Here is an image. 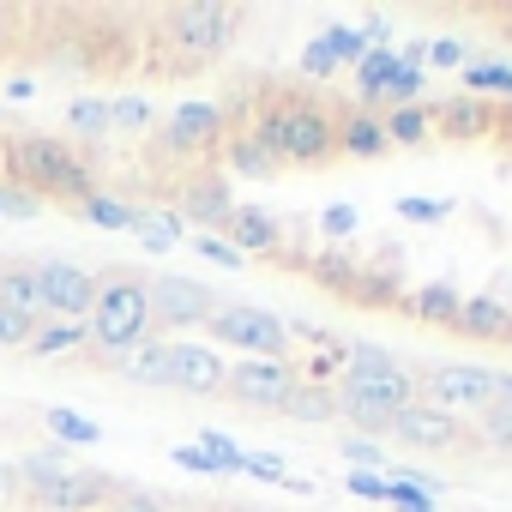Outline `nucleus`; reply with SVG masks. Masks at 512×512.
Listing matches in <instances>:
<instances>
[{"mask_svg": "<svg viewBox=\"0 0 512 512\" xmlns=\"http://www.w3.org/2000/svg\"><path fill=\"white\" fill-rule=\"evenodd\" d=\"M0 181L37 193L43 205H67V211L97 193L91 163L67 139H49V133H7L0 139Z\"/></svg>", "mask_w": 512, "mask_h": 512, "instance_id": "1", "label": "nucleus"}, {"mask_svg": "<svg viewBox=\"0 0 512 512\" xmlns=\"http://www.w3.org/2000/svg\"><path fill=\"white\" fill-rule=\"evenodd\" d=\"M247 127L260 133V145L278 157V169H284V163H296V169H320V163L338 157V115H332L326 103L302 97V91L272 97L266 115H260V121H247Z\"/></svg>", "mask_w": 512, "mask_h": 512, "instance_id": "2", "label": "nucleus"}, {"mask_svg": "<svg viewBox=\"0 0 512 512\" xmlns=\"http://www.w3.org/2000/svg\"><path fill=\"white\" fill-rule=\"evenodd\" d=\"M85 332H91V344L103 350V356H133L157 326H151V296H145V278H133V272H109V278H97V302H91V314H85Z\"/></svg>", "mask_w": 512, "mask_h": 512, "instance_id": "3", "label": "nucleus"}, {"mask_svg": "<svg viewBox=\"0 0 512 512\" xmlns=\"http://www.w3.org/2000/svg\"><path fill=\"white\" fill-rule=\"evenodd\" d=\"M241 31V7H223V0H187V7L163 13V43L181 49L187 61H217Z\"/></svg>", "mask_w": 512, "mask_h": 512, "instance_id": "4", "label": "nucleus"}, {"mask_svg": "<svg viewBox=\"0 0 512 512\" xmlns=\"http://www.w3.org/2000/svg\"><path fill=\"white\" fill-rule=\"evenodd\" d=\"M205 332H211L217 344H235L241 356L290 362V326H284L278 314H266V308H241V302H229V308H217V314L205 320Z\"/></svg>", "mask_w": 512, "mask_h": 512, "instance_id": "5", "label": "nucleus"}, {"mask_svg": "<svg viewBox=\"0 0 512 512\" xmlns=\"http://www.w3.org/2000/svg\"><path fill=\"white\" fill-rule=\"evenodd\" d=\"M290 392H296V356H290V362L241 356V362L223 368V398H235V404H247V410H278V416H284Z\"/></svg>", "mask_w": 512, "mask_h": 512, "instance_id": "6", "label": "nucleus"}, {"mask_svg": "<svg viewBox=\"0 0 512 512\" xmlns=\"http://www.w3.org/2000/svg\"><path fill=\"white\" fill-rule=\"evenodd\" d=\"M338 386H356V392H374L386 404H416V368H404L398 356H386L380 344H350L344 350V380Z\"/></svg>", "mask_w": 512, "mask_h": 512, "instance_id": "7", "label": "nucleus"}, {"mask_svg": "<svg viewBox=\"0 0 512 512\" xmlns=\"http://www.w3.org/2000/svg\"><path fill=\"white\" fill-rule=\"evenodd\" d=\"M416 398L464 422V410H476V416H482V410L494 404V374H488V368L446 362V368H428V374H416Z\"/></svg>", "mask_w": 512, "mask_h": 512, "instance_id": "8", "label": "nucleus"}, {"mask_svg": "<svg viewBox=\"0 0 512 512\" xmlns=\"http://www.w3.org/2000/svg\"><path fill=\"white\" fill-rule=\"evenodd\" d=\"M115 494H121V482L103 470H61V476L25 488V506H37V512H103Z\"/></svg>", "mask_w": 512, "mask_h": 512, "instance_id": "9", "label": "nucleus"}, {"mask_svg": "<svg viewBox=\"0 0 512 512\" xmlns=\"http://www.w3.org/2000/svg\"><path fill=\"white\" fill-rule=\"evenodd\" d=\"M145 296H151V326H169V332L205 326V320L217 314V296H211L205 284H193V278H175V272L151 278Z\"/></svg>", "mask_w": 512, "mask_h": 512, "instance_id": "10", "label": "nucleus"}, {"mask_svg": "<svg viewBox=\"0 0 512 512\" xmlns=\"http://www.w3.org/2000/svg\"><path fill=\"white\" fill-rule=\"evenodd\" d=\"M97 278H103V272H85V266H73V260H49V266H37L43 314H55V320H85L91 302H97Z\"/></svg>", "mask_w": 512, "mask_h": 512, "instance_id": "11", "label": "nucleus"}, {"mask_svg": "<svg viewBox=\"0 0 512 512\" xmlns=\"http://www.w3.org/2000/svg\"><path fill=\"white\" fill-rule=\"evenodd\" d=\"M398 446H410V452H452V446H464L470 434H464V422L458 416H446V410H434V404H404L398 416H392V428H386Z\"/></svg>", "mask_w": 512, "mask_h": 512, "instance_id": "12", "label": "nucleus"}, {"mask_svg": "<svg viewBox=\"0 0 512 512\" xmlns=\"http://www.w3.org/2000/svg\"><path fill=\"white\" fill-rule=\"evenodd\" d=\"M223 139V109L217 103H181L163 127H157V151L169 157H187V151H205Z\"/></svg>", "mask_w": 512, "mask_h": 512, "instance_id": "13", "label": "nucleus"}, {"mask_svg": "<svg viewBox=\"0 0 512 512\" xmlns=\"http://www.w3.org/2000/svg\"><path fill=\"white\" fill-rule=\"evenodd\" d=\"M223 356L205 344H169V386L187 398H217L223 392Z\"/></svg>", "mask_w": 512, "mask_h": 512, "instance_id": "14", "label": "nucleus"}, {"mask_svg": "<svg viewBox=\"0 0 512 512\" xmlns=\"http://www.w3.org/2000/svg\"><path fill=\"white\" fill-rule=\"evenodd\" d=\"M223 229H229V247L241 253V260H247V253H278V247H284V229H278V217L253 211V205H235Z\"/></svg>", "mask_w": 512, "mask_h": 512, "instance_id": "15", "label": "nucleus"}, {"mask_svg": "<svg viewBox=\"0 0 512 512\" xmlns=\"http://www.w3.org/2000/svg\"><path fill=\"white\" fill-rule=\"evenodd\" d=\"M452 332H464V338H482V344H506V338H512V314H506L494 296H470V302H458V320H452Z\"/></svg>", "mask_w": 512, "mask_h": 512, "instance_id": "16", "label": "nucleus"}, {"mask_svg": "<svg viewBox=\"0 0 512 512\" xmlns=\"http://www.w3.org/2000/svg\"><path fill=\"white\" fill-rule=\"evenodd\" d=\"M338 151H344V157H386L392 145H386L380 115H374V109H344V115H338Z\"/></svg>", "mask_w": 512, "mask_h": 512, "instance_id": "17", "label": "nucleus"}, {"mask_svg": "<svg viewBox=\"0 0 512 512\" xmlns=\"http://www.w3.org/2000/svg\"><path fill=\"white\" fill-rule=\"evenodd\" d=\"M181 211L193 217V223H229V211H235V199H229V187H223V175H193L187 187H181Z\"/></svg>", "mask_w": 512, "mask_h": 512, "instance_id": "18", "label": "nucleus"}, {"mask_svg": "<svg viewBox=\"0 0 512 512\" xmlns=\"http://www.w3.org/2000/svg\"><path fill=\"white\" fill-rule=\"evenodd\" d=\"M332 398H338V422H350L362 434H386L392 416H398V404H386L374 392H356V386H332Z\"/></svg>", "mask_w": 512, "mask_h": 512, "instance_id": "19", "label": "nucleus"}, {"mask_svg": "<svg viewBox=\"0 0 512 512\" xmlns=\"http://www.w3.org/2000/svg\"><path fill=\"white\" fill-rule=\"evenodd\" d=\"M223 157H229L235 175H253V181L278 175V157L260 145V133H253V127H223Z\"/></svg>", "mask_w": 512, "mask_h": 512, "instance_id": "20", "label": "nucleus"}, {"mask_svg": "<svg viewBox=\"0 0 512 512\" xmlns=\"http://www.w3.org/2000/svg\"><path fill=\"white\" fill-rule=\"evenodd\" d=\"M0 308H7V314H25V320H43L37 266H25V260H7V266H0Z\"/></svg>", "mask_w": 512, "mask_h": 512, "instance_id": "21", "label": "nucleus"}, {"mask_svg": "<svg viewBox=\"0 0 512 512\" xmlns=\"http://www.w3.org/2000/svg\"><path fill=\"white\" fill-rule=\"evenodd\" d=\"M428 121L452 139H476V133H488V103L482 97H446V103L428 109Z\"/></svg>", "mask_w": 512, "mask_h": 512, "instance_id": "22", "label": "nucleus"}, {"mask_svg": "<svg viewBox=\"0 0 512 512\" xmlns=\"http://www.w3.org/2000/svg\"><path fill=\"white\" fill-rule=\"evenodd\" d=\"M85 344H91L85 320H55V326H37V332H31L25 356H31V362H55V356H79Z\"/></svg>", "mask_w": 512, "mask_h": 512, "instance_id": "23", "label": "nucleus"}, {"mask_svg": "<svg viewBox=\"0 0 512 512\" xmlns=\"http://www.w3.org/2000/svg\"><path fill=\"white\" fill-rule=\"evenodd\" d=\"M458 302H464V296H452L446 284H422V290L404 296V314L422 320V326H452V320H458Z\"/></svg>", "mask_w": 512, "mask_h": 512, "instance_id": "24", "label": "nucleus"}, {"mask_svg": "<svg viewBox=\"0 0 512 512\" xmlns=\"http://www.w3.org/2000/svg\"><path fill=\"white\" fill-rule=\"evenodd\" d=\"M121 380L127 386H169V344L145 338L133 356H121Z\"/></svg>", "mask_w": 512, "mask_h": 512, "instance_id": "25", "label": "nucleus"}, {"mask_svg": "<svg viewBox=\"0 0 512 512\" xmlns=\"http://www.w3.org/2000/svg\"><path fill=\"white\" fill-rule=\"evenodd\" d=\"M458 79H464V97H482V103H488V97H512V67H506V61H476V55H470V61L458 67Z\"/></svg>", "mask_w": 512, "mask_h": 512, "instance_id": "26", "label": "nucleus"}, {"mask_svg": "<svg viewBox=\"0 0 512 512\" xmlns=\"http://www.w3.org/2000/svg\"><path fill=\"white\" fill-rule=\"evenodd\" d=\"M380 127H386V145H422V139L434 133V121H428V103L386 109V115H380Z\"/></svg>", "mask_w": 512, "mask_h": 512, "instance_id": "27", "label": "nucleus"}, {"mask_svg": "<svg viewBox=\"0 0 512 512\" xmlns=\"http://www.w3.org/2000/svg\"><path fill=\"white\" fill-rule=\"evenodd\" d=\"M85 223H97V229H139V205H127V199H115V193H91L85 205H73Z\"/></svg>", "mask_w": 512, "mask_h": 512, "instance_id": "28", "label": "nucleus"}, {"mask_svg": "<svg viewBox=\"0 0 512 512\" xmlns=\"http://www.w3.org/2000/svg\"><path fill=\"white\" fill-rule=\"evenodd\" d=\"M350 302H362V308H392V302H404V290H398V278L392 272H362L356 266V278H350V290H344Z\"/></svg>", "mask_w": 512, "mask_h": 512, "instance_id": "29", "label": "nucleus"}, {"mask_svg": "<svg viewBox=\"0 0 512 512\" xmlns=\"http://www.w3.org/2000/svg\"><path fill=\"white\" fill-rule=\"evenodd\" d=\"M284 416H290V422H332V416H338V398H332V386H302V380H296Z\"/></svg>", "mask_w": 512, "mask_h": 512, "instance_id": "30", "label": "nucleus"}, {"mask_svg": "<svg viewBox=\"0 0 512 512\" xmlns=\"http://www.w3.org/2000/svg\"><path fill=\"white\" fill-rule=\"evenodd\" d=\"M67 127H73V139H103L115 121H109V97H73L67 103Z\"/></svg>", "mask_w": 512, "mask_h": 512, "instance_id": "31", "label": "nucleus"}, {"mask_svg": "<svg viewBox=\"0 0 512 512\" xmlns=\"http://www.w3.org/2000/svg\"><path fill=\"white\" fill-rule=\"evenodd\" d=\"M464 434L482 440V446H494V452H512V404H488L476 416V428H464Z\"/></svg>", "mask_w": 512, "mask_h": 512, "instance_id": "32", "label": "nucleus"}, {"mask_svg": "<svg viewBox=\"0 0 512 512\" xmlns=\"http://www.w3.org/2000/svg\"><path fill=\"white\" fill-rule=\"evenodd\" d=\"M404 61L392 55V49H368L362 55V67H356V85H362V97H380L386 85H392V73H398Z\"/></svg>", "mask_w": 512, "mask_h": 512, "instance_id": "33", "label": "nucleus"}, {"mask_svg": "<svg viewBox=\"0 0 512 512\" xmlns=\"http://www.w3.org/2000/svg\"><path fill=\"white\" fill-rule=\"evenodd\" d=\"M139 241H145V253H169V247H181V217H169V211H145V217H139Z\"/></svg>", "mask_w": 512, "mask_h": 512, "instance_id": "34", "label": "nucleus"}, {"mask_svg": "<svg viewBox=\"0 0 512 512\" xmlns=\"http://www.w3.org/2000/svg\"><path fill=\"white\" fill-rule=\"evenodd\" d=\"M422 85H428V73H422L416 61H404V67L392 73V85L380 91V103H386V109H404V103H422Z\"/></svg>", "mask_w": 512, "mask_h": 512, "instance_id": "35", "label": "nucleus"}, {"mask_svg": "<svg viewBox=\"0 0 512 512\" xmlns=\"http://www.w3.org/2000/svg\"><path fill=\"white\" fill-rule=\"evenodd\" d=\"M43 416H49V434L73 440V446H97V440H103V428L85 422V416H73V410H43Z\"/></svg>", "mask_w": 512, "mask_h": 512, "instance_id": "36", "label": "nucleus"}, {"mask_svg": "<svg viewBox=\"0 0 512 512\" xmlns=\"http://www.w3.org/2000/svg\"><path fill=\"white\" fill-rule=\"evenodd\" d=\"M109 121L127 127V133H145V127L157 121V109H151L145 97H115V103H109Z\"/></svg>", "mask_w": 512, "mask_h": 512, "instance_id": "37", "label": "nucleus"}, {"mask_svg": "<svg viewBox=\"0 0 512 512\" xmlns=\"http://www.w3.org/2000/svg\"><path fill=\"white\" fill-rule=\"evenodd\" d=\"M320 43H326V55H332V61H356V67H362V55H368L362 31H350V25H332Z\"/></svg>", "mask_w": 512, "mask_h": 512, "instance_id": "38", "label": "nucleus"}, {"mask_svg": "<svg viewBox=\"0 0 512 512\" xmlns=\"http://www.w3.org/2000/svg\"><path fill=\"white\" fill-rule=\"evenodd\" d=\"M193 446H199V452H205V458H211L217 470H241V446H235L229 434H217V428H205V434H199Z\"/></svg>", "mask_w": 512, "mask_h": 512, "instance_id": "39", "label": "nucleus"}, {"mask_svg": "<svg viewBox=\"0 0 512 512\" xmlns=\"http://www.w3.org/2000/svg\"><path fill=\"white\" fill-rule=\"evenodd\" d=\"M103 512H169V500H163V494H151V488H121Z\"/></svg>", "mask_w": 512, "mask_h": 512, "instance_id": "40", "label": "nucleus"}, {"mask_svg": "<svg viewBox=\"0 0 512 512\" xmlns=\"http://www.w3.org/2000/svg\"><path fill=\"white\" fill-rule=\"evenodd\" d=\"M37 326H43V320H25V314H7V308H0V350H25Z\"/></svg>", "mask_w": 512, "mask_h": 512, "instance_id": "41", "label": "nucleus"}, {"mask_svg": "<svg viewBox=\"0 0 512 512\" xmlns=\"http://www.w3.org/2000/svg\"><path fill=\"white\" fill-rule=\"evenodd\" d=\"M386 506H398V512H440L428 494H416L410 482H398V476H386Z\"/></svg>", "mask_w": 512, "mask_h": 512, "instance_id": "42", "label": "nucleus"}, {"mask_svg": "<svg viewBox=\"0 0 512 512\" xmlns=\"http://www.w3.org/2000/svg\"><path fill=\"white\" fill-rule=\"evenodd\" d=\"M37 211H43V199H37V193L0 181V217H37Z\"/></svg>", "mask_w": 512, "mask_h": 512, "instance_id": "43", "label": "nucleus"}, {"mask_svg": "<svg viewBox=\"0 0 512 512\" xmlns=\"http://www.w3.org/2000/svg\"><path fill=\"white\" fill-rule=\"evenodd\" d=\"M241 470H247V476H260V482H290L278 452H241Z\"/></svg>", "mask_w": 512, "mask_h": 512, "instance_id": "44", "label": "nucleus"}, {"mask_svg": "<svg viewBox=\"0 0 512 512\" xmlns=\"http://www.w3.org/2000/svg\"><path fill=\"white\" fill-rule=\"evenodd\" d=\"M193 247L205 253V260H217V266H229V272H241V266H247V260H241V253H235V247L223 241V235H193Z\"/></svg>", "mask_w": 512, "mask_h": 512, "instance_id": "45", "label": "nucleus"}, {"mask_svg": "<svg viewBox=\"0 0 512 512\" xmlns=\"http://www.w3.org/2000/svg\"><path fill=\"white\" fill-rule=\"evenodd\" d=\"M422 61H434V67H464L470 55H464V43H458V37H440V43H428V49H422Z\"/></svg>", "mask_w": 512, "mask_h": 512, "instance_id": "46", "label": "nucleus"}, {"mask_svg": "<svg viewBox=\"0 0 512 512\" xmlns=\"http://www.w3.org/2000/svg\"><path fill=\"white\" fill-rule=\"evenodd\" d=\"M398 211H404V217H416V223H440L452 205H446V199H398Z\"/></svg>", "mask_w": 512, "mask_h": 512, "instance_id": "47", "label": "nucleus"}, {"mask_svg": "<svg viewBox=\"0 0 512 512\" xmlns=\"http://www.w3.org/2000/svg\"><path fill=\"white\" fill-rule=\"evenodd\" d=\"M356 223H362L356 205H326V211H320V229H326V235H350Z\"/></svg>", "mask_w": 512, "mask_h": 512, "instance_id": "48", "label": "nucleus"}, {"mask_svg": "<svg viewBox=\"0 0 512 512\" xmlns=\"http://www.w3.org/2000/svg\"><path fill=\"white\" fill-rule=\"evenodd\" d=\"M338 452H344V458H350V464H362V470H374V464H386V452H380V446H374V440H344V446H338Z\"/></svg>", "mask_w": 512, "mask_h": 512, "instance_id": "49", "label": "nucleus"}, {"mask_svg": "<svg viewBox=\"0 0 512 512\" xmlns=\"http://www.w3.org/2000/svg\"><path fill=\"white\" fill-rule=\"evenodd\" d=\"M350 494H362V500H380V506H386V476H374V470H350Z\"/></svg>", "mask_w": 512, "mask_h": 512, "instance_id": "50", "label": "nucleus"}, {"mask_svg": "<svg viewBox=\"0 0 512 512\" xmlns=\"http://www.w3.org/2000/svg\"><path fill=\"white\" fill-rule=\"evenodd\" d=\"M302 67H308V73H338V61L326 55V43H308V55H302Z\"/></svg>", "mask_w": 512, "mask_h": 512, "instance_id": "51", "label": "nucleus"}, {"mask_svg": "<svg viewBox=\"0 0 512 512\" xmlns=\"http://www.w3.org/2000/svg\"><path fill=\"white\" fill-rule=\"evenodd\" d=\"M169 458H175V464H187V470H217V464H211V458H205L199 446H175Z\"/></svg>", "mask_w": 512, "mask_h": 512, "instance_id": "52", "label": "nucleus"}, {"mask_svg": "<svg viewBox=\"0 0 512 512\" xmlns=\"http://www.w3.org/2000/svg\"><path fill=\"white\" fill-rule=\"evenodd\" d=\"M13 37H19V13H13V7H0V55L13 49Z\"/></svg>", "mask_w": 512, "mask_h": 512, "instance_id": "53", "label": "nucleus"}, {"mask_svg": "<svg viewBox=\"0 0 512 512\" xmlns=\"http://www.w3.org/2000/svg\"><path fill=\"white\" fill-rule=\"evenodd\" d=\"M7 97H37V79H25V73H19V79H7Z\"/></svg>", "mask_w": 512, "mask_h": 512, "instance_id": "54", "label": "nucleus"}, {"mask_svg": "<svg viewBox=\"0 0 512 512\" xmlns=\"http://www.w3.org/2000/svg\"><path fill=\"white\" fill-rule=\"evenodd\" d=\"M494 404H512V374H494Z\"/></svg>", "mask_w": 512, "mask_h": 512, "instance_id": "55", "label": "nucleus"}, {"mask_svg": "<svg viewBox=\"0 0 512 512\" xmlns=\"http://www.w3.org/2000/svg\"><path fill=\"white\" fill-rule=\"evenodd\" d=\"M199 512H235V506H199Z\"/></svg>", "mask_w": 512, "mask_h": 512, "instance_id": "56", "label": "nucleus"}]
</instances>
